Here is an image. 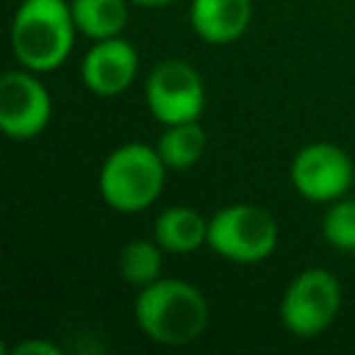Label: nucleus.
<instances>
[{
    "mask_svg": "<svg viewBox=\"0 0 355 355\" xmlns=\"http://www.w3.org/2000/svg\"><path fill=\"white\" fill-rule=\"evenodd\" d=\"M75 33L69 0H22L11 19V53L25 69L53 72L72 53Z\"/></svg>",
    "mask_w": 355,
    "mask_h": 355,
    "instance_id": "2",
    "label": "nucleus"
},
{
    "mask_svg": "<svg viewBox=\"0 0 355 355\" xmlns=\"http://www.w3.org/2000/svg\"><path fill=\"white\" fill-rule=\"evenodd\" d=\"M252 19V0H191L189 22L208 44L236 42Z\"/></svg>",
    "mask_w": 355,
    "mask_h": 355,
    "instance_id": "10",
    "label": "nucleus"
},
{
    "mask_svg": "<svg viewBox=\"0 0 355 355\" xmlns=\"http://www.w3.org/2000/svg\"><path fill=\"white\" fill-rule=\"evenodd\" d=\"M166 180V164L158 155V147L130 141L111 150L100 166L97 189L108 208L119 214H139L150 208Z\"/></svg>",
    "mask_w": 355,
    "mask_h": 355,
    "instance_id": "3",
    "label": "nucleus"
},
{
    "mask_svg": "<svg viewBox=\"0 0 355 355\" xmlns=\"http://www.w3.org/2000/svg\"><path fill=\"white\" fill-rule=\"evenodd\" d=\"M277 239V222L261 205L233 202L208 219V247L233 263H258L269 258Z\"/></svg>",
    "mask_w": 355,
    "mask_h": 355,
    "instance_id": "4",
    "label": "nucleus"
},
{
    "mask_svg": "<svg viewBox=\"0 0 355 355\" xmlns=\"http://www.w3.org/2000/svg\"><path fill=\"white\" fill-rule=\"evenodd\" d=\"M341 308V283L322 266L302 269L280 297V324L297 338L324 333Z\"/></svg>",
    "mask_w": 355,
    "mask_h": 355,
    "instance_id": "5",
    "label": "nucleus"
},
{
    "mask_svg": "<svg viewBox=\"0 0 355 355\" xmlns=\"http://www.w3.org/2000/svg\"><path fill=\"white\" fill-rule=\"evenodd\" d=\"M128 3L130 0H69L78 33L92 42L119 36L128 25Z\"/></svg>",
    "mask_w": 355,
    "mask_h": 355,
    "instance_id": "12",
    "label": "nucleus"
},
{
    "mask_svg": "<svg viewBox=\"0 0 355 355\" xmlns=\"http://www.w3.org/2000/svg\"><path fill=\"white\" fill-rule=\"evenodd\" d=\"M153 236L164 252L186 255L208 244V219L189 205H172L158 214Z\"/></svg>",
    "mask_w": 355,
    "mask_h": 355,
    "instance_id": "11",
    "label": "nucleus"
},
{
    "mask_svg": "<svg viewBox=\"0 0 355 355\" xmlns=\"http://www.w3.org/2000/svg\"><path fill=\"white\" fill-rule=\"evenodd\" d=\"M136 72H139V53L122 36L94 42L80 61V80L97 97L122 94L133 83Z\"/></svg>",
    "mask_w": 355,
    "mask_h": 355,
    "instance_id": "9",
    "label": "nucleus"
},
{
    "mask_svg": "<svg viewBox=\"0 0 355 355\" xmlns=\"http://www.w3.org/2000/svg\"><path fill=\"white\" fill-rule=\"evenodd\" d=\"M33 69H8L0 78V130L14 141L44 133L53 116V100Z\"/></svg>",
    "mask_w": 355,
    "mask_h": 355,
    "instance_id": "8",
    "label": "nucleus"
},
{
    "mask_svg": "<svg viewBox=\"0 0 355 355\" xmlns=\"http://www.w3.org/2000/svg\"><path fill=\"white\" fill-rule=\"evenodd\" d=\"M161 244L153 239H133L119 252V275L125 283L141 288L161 277Z\"/></svg>",
    "mask_w": 355,
    "mask_h": 355,
    "instance_id": "14",
    "label": "nucleus"
},
{
    "mask_svg": "<svg viewBox=\"0 0 355 355\" xmlns=\"http://www.w3.org/2000/svg\"><path fill=\"white\" fill-rule=\"evenodd\" d=\"M133 6H141V8H164V6H172L178 0H130Z\"/></svg>",
    "mask_w": 355,
    "mask_h": 355,
    "instance_id": "17",
    "label": "nucleus"
},
{
    "mask_svg": "<svg viewBox=\"0 0 355 355\" xmlns=\"http://www.w3.org/2000/svg\"><path fill=\"white\" fill-rule=\"evenodd\" d=\"M133 316L150 341L164 347H183L205 333L208 300L189 280L158 277L139 288Z\"/></svg>",
    "mask_w": 355,
    "mask_h": 355,
    "instance_id": "1",
    "label": "nucleus"
},
{
    "mask_svg": "<svg viewBox=\"0 0 355 355\" xmlns=\"http://www.w3.org/2000/svg\"><path fill=\"white\" fill-rule=\"evenodd\" d=\"M144 103L155 122L180 125L197 122L205 108V86L200 72L180 58H166L153 67L144 83Z\"/></svg>",
    "mask_w": 355,
    "mask_h": 355,
    "instance_id": "6",
    "label": "nucleus"
},
{
    "mask_svg": "<svg viewBox=\"0 0 355 355\" xmlns=\"http://www.w3.org/2000/svg\"><path fill=\"white\" fill-rule=\"evenodd\" d=\"M11 355H61V349L44 338H25L11 349Z\"/></svg>",
    "mask_w": 355,
    "mask_h": 355,
    "instance_id": "16",
    "label": "nucleus"
},
{
    "mask_svg": "<svg viewBox=\"0 0 355 355\" xmlns=\"http://www.w3.org/2000/svg\"><path fill=\"white\" fill-rule=\"evenodd\" d=\"M322 236L330 247L355 252V200L341 197L333 200L322 219Z\"/></svg>",
    "mask_w": 355,
    "mask_h": 355,
    "instance_id": "15",
    "label": "nucleus"
},
{
    "mask_svg": "<svg viewBox=\"0 0 355 355\" xmlns=\"http://www.w3.org/2000/svg\"><path fill=\"white\" fill-rule=\"evenodd\" d=\"M205 150V130L197 122H180V125H166L161 139H158V155L166 164V169H189L200 161Z\"/></svg>",
    "mask_w": 355,
    "mask_h": 355,
    "instance_id": "13",
    "label": "nucleus"
},
{
    "mask_svg": "<svg viewBox=\"0 0 355 355\" xmlns=\"http://www.w3.org/2000/svg\"><path fill=\"white\" fill-rule=\"evenodd\" d=\"M352 158L333 141H311L297 150L288 166L291 186L311 202L341 200L352 186Z\"/></svg>",
    "mask_w": 355,
    "mask_h": 355,
    "instance_id": "7",
    "label": "nucleus"
}]
</instances>
